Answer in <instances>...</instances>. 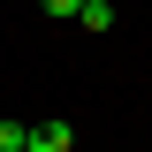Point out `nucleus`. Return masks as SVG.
<instances>
[{"label":"nucleus","mask_w":152,"mask_h":152,"mask_svg":"<svg viewBox=\"0 0 152 152\" xmlns=\"http://www.w3.org/2000/svg\"><path fill=\"white\" fill-rule=\"evenodd\" d=\"M69 145H76V129H69V122H38L23 152H69Z\"/></svg>","instance_id":"1"},{"label":"nucleus","mask_w":152,"mask_h":152,"mask_svg":"<svg viewBox=\"0 0 152 152\" xmlns=\"http://www.w3.org/2000/svg\"><path fill=\"white\" fill-rule=\"evenodd\" d=\"M76 23H84V31H114V23H122V8H114V0H84V8H76Z\"/></svg>","instance_id":"2"},{"label":"nucleus","mask_w":152,"mask_h":152,"mask_svg":"<svg viewBox=\"0 0 152 152\" xmlns=\"http://www.w3.org/2000/svg\"><path fill=\"white\" fill-rule=\"evenodd\" d=\"M31 145V129H23V122H0V152H23Z\"/></svg>","instance_id":"3"},{"label":"nucleus","mask_w":152,"mask_h":152,"mask_svg":"<svg viewBox=\"0 0 152 152\" xmlns=\"http://www.w3.org/2000/svg\"><path fill=\"white\" fill-rule=\"evenodd\" d=\"M38 8H46V15H76L84 0H38Z\"/></svg>","instance_id":"4"}]
</instances>
